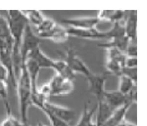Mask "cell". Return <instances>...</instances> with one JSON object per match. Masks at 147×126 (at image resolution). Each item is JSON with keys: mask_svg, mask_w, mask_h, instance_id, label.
Instances as JSON below:
<instances>
[{"mask_svg": "<svg viewBox=\"0 0 147 126\" xmlns=\"http://www.w3.org/2000/svg\"><path fill=\"white\" fill-rule=\"evenodd\" d=\"M69 35L80 38L97 40L108 39L106 32H100L96 28L90 29H78L69 27L67 29Z\"/></svg>", "mask_w": 147, "mask_h": 126, "instance_id": "obj_6", "label": "cell"}, {"mask_svg": "<svg viewBox=\"0 0 147 126\" xmlns=\"http://www.w3.org/2000/svg\"><path fill=\"white\" fill-rule=\"evenodd\" d=\"M43 108H45L55 116L67 123L70 122L75 118V112L74 110L65 107L49 102L48 101L46 102L44 106L40 110Z\"/></svg>", "mask_w": 147, "mask_h": 126, "instance_id": "obj_5", "label": "cell"}, {"mask_svg": "<svg viewBox=\"0 0 147 126\" xmlns=\"http://www.w3.org/2000/svg\"><path fill=\"white\" fill-rule=\"evenodd\" d=\"M132 105V103H127L123 106L114 111L112 115L102 126H118L125 119V115Z\"/></svg>", "mask_w": 147, "mask_h": 126, "instance_id": "obj_11", "label": "cell"}, {"mask_svg": "<svg viewBox=\"0 0 147 126\" xmlns=\"http://www.w3.org/2000/svg\"><path fill=\"white\" fill-rule=\"evenodd\" d=\"M17 119L11 114L7 115L6 118L3 120L0 126H16V121Z\"/></svg>", "mask_w": 147, "mask_h": 126, "instance_id": "obj_29", "label": "cell"}, {"mask_svg": "<svg viewBox=\"0 0 147 126\" xmlns=\"http://www.w3.org/2000/svg\"><path fill=\"white\" fill-rule=\"evenodd\" d=\"M110 41L105 43L100 44L98 46L105 49L116 48L125 53L126 50L130 42L129 39L126 35L124 36L117 37L110 39Z\"/></svg>", "mask_w": 147, "mask_h": 126, "instance_id": "obj_14", "label": "cell"}, {"mask_svg": "<svg viewBox=\"0 0 147 126\" xmlns=\"http://www.w3.org/2000/svg\"><path fill=\"white\" fill-rule=\"evenodd\" d=\"M64 61L75 73L82 74L86 78L92 73L84 61L72 49L67 50Z\"/></svg>", "mask_w": 147, "mask_h": 126, "instance_id": "obj_4", "label": "cell"}, {"mask_svg": "<svg viewBox=\"0 0 147 126\" xmlns=\"http://www.w3.org/2000/svg\"><path fill=\"white\" fill-rule=\"evenodd\" d=\"M57 24L54 20L46 18L42 23L37 27L38 36L40 38L42 35L48 33L54 28Z\"/></svg>", "mask_w": 147, "mask_h": 126, "instance_id": "obj_22", "label": "cell"}, {"mask_svg": "<svg viewBox=\"0 0 147 126\" xmlns=\"http://www.w3.org/2000/svg\"><path fill=\"white\" fill-rule=\"evenodd\" d=\"M120 125V126H137L134 123L125 119L124 120Z\"/></svg>", "mask_w": 147, "mask_h": 126, "instance_id": "obj_31", "label": "cell"}, {"mask_svg": "<svg viewBox=\"0 0 147 126\" xmlns=\"http://www.w3.org/2000/svg\"><path fill=\"white\" fill-rule=\"evenodd\" d=\"M104 98L106 102L113 111L123 106L127 103L126 95L118 90L106 91L104 92Z\"/></svg>", "mask_w": 147, "mask_h": 126, "instance_id": "obj_9", "label": "cell"}, {"mask_svg": "<svg viewBox=\"0 0 147 126\" xmlns=\"http://www.w3.org/2000/svg\"><path fill=\"white\" fill-rule=\"evenodd\" d=\"M97 105L92 108L89 109L87 105H85L84 110L79 119L78 122L75 126H89L94 122L93 120L94 115L96 112Z\"/></svg>", "mask_w": 147, "mask_h": 126, "instance_id": "obj_19", "label": "cell"}, {"mask_svg": "<svg viewBox=\"0 0 147 126\" xmlns=\"http://www.w3.org/2000/svg\"><path fill=\"white\" fill-rule=\"evenodd\" d=\"M122 74L124 75L132 80L136 83L137 81V67L127 68L124 66L122 68Z\"/></svg>", "mask_w": 147, "mask_h": 126, "instance_id": "obj_27", "label": "cell"}, {"mask_svg": "<svg viewBox=\"0 0 147 126\" xmlns=\"http://www.w3.org/2000/svg\"><path fill=\"white\" fill-rule=\"evenodd\" d=\"M89 91L97 98V101L104 99L105 85L107 74L92 73L87 77Z\"/></svg>", "mask_w": 147, "mask_h": 126, "instance_id": "obj_3", "label": "cell"}, {"mask_svg": "<svg viewBox=\"0 0 147 126\" xmlns=\"http://www.w3.org/2000/svg\"><path fill=\"white\" fill-rule=\"evenodd\" d=\"M69 35L67 33V29L57 24L54 28L46 33L42 35L40 38L49 39L55 42H63L68 39Z\"/></svg>", "mask_w": 147, "mask_h": 126, "instance_id": "obj_15", "label": "cell"}, {"mask_svg": "<svg viewBox=\"0 0 147 126\" xmlns=\"http://www.w3.org/2000/svg\"><path fill=\"white\" fill-rule=\"evenodd\" d=\"M106 66L110 73L119 77L122 75V68L123 66L118 62L107 59Z\"/></svg>", "mask_w": 147, "mask_h": 126, "instance_id": "obj_25", "label": "cell"}, {"mask_svg": "<svg viewBox=\"0 0 147 126\" xmlns=\"http://www.w3.org/2000/svg\"><path fill=\"white\" fill-rule=\"evenodd\" d=\"M16 126H31L29 124L28 122L27 123H25V122H23L21 120H16Z\"/></svg>", "mask_w": 147, "mask_h": 126, "instance_id": "obj_32", "label": "cell"}, {"mask_svg": "<svg viewBox=\"0 0 147 126\" xmlns=\"http://www.w3.org/2000/svg\"><path fill=\"white\" fill-rule=\"evenodd\" d=\"M124 23L125 35L130 41L137 42V11L130 10L127 14Z\"/></svg>", "mask_w": 147, "mask_h": 126, "instance_id": "obj_10", "label": "cell"}, {"mask_svg": "<svg viewBox=\"0 0 147 126\" xmlns=\"http://www.w3.org/2000/svg\"><path fill=\"white\" fill-rule=\"evenodd\" d=\"M127 14L125 10H101L99 12L98 18L99 20L116 23L122 22Z\"/></svg>", "mask_w": 147, "mask_h": 126, "instance_id": "obj_16", "label": "cell"}, {"mask_svg": "<svg viewBox=\"0 0 147 126\" xmlns=\"http://www.w3.org/2000/svg\"><path fill=\"white\" fill-rule=\"evenodd\" d=\"M107 59L118 62L124 67L125 59L127 58L125 53L115 48H109L107 49Z\"/></svg>", "mask_w": 147, "mask_h": 126, "instance_id": "obj_23", "label": "cell"}, {"mask_svg": "<svg viewBox=\"0 0 147 126\" xmlns=\"http://www.w3.org/2000/svg\"><path fill=\"white\" fill-rule=\"evenodd\" d=\"M41 110L48 117L52 126H70L68 123L61 119L55 116L52 113L46 110L45 108H42Z\"/></svg>", "mask_w": 147, "mask_h": 126, "instance_id": "obj_24", "label": "cell"}, {"mask_svg": "<svg viewBox=\"0 0 147 126\" xmlns=\"http://www.w3.org/2000/svg\"><path fill=\"white\" fill-rule=\"evenodd\" d=\"M25 14L29 23H32L36 25V27H38L46 18L43 14L38 10H28L27 11L26 13Z\"/></svg>", "mask_w": 147, "mask_h": 126, "instance_id": "obj_21", "label": "cell"}, {"mask_svg": "<svg viewBox=\"0 0 147 126\" xmlns=\"http://www.w3.org/2000/svg\"><path fill=\"white\" fill-rule=\"evenodd\" d=\"M27 58L34 60L41 68H52L53 69L55 61L47 56L39 47L32 50L27 55Z\"/></svg>", "mask_w": 147, "mask_h": 126, "instance_id": "obj_8", "label": "cell"}, {"mask_svg": "<svg viewBox=\"0 0 147 126\" xmlns=\"http://www.w3.org/2000/svg\"><path fill=\"white\" fill-rule=\"evenodd\" d=\"M37 126H47V125L45 124H44L43 123H42L41 122H39L38 123L37 125Z\"/></svg>", "mask_w": 147, "mask_h": 126, "instance_id": "obj_33", "label": "cell"}, {"mask_svg": "<svg viewBox=\"0 0 147 126\" xmlns=\"http://www.w3.org/2000/svg\"><path fill=\"white\" fill-rule=\"evenodd\" d=\"M57 72V74L60 75L63 78L73 81L75 76V73L70 68L65 61H55L54 68Z\"/></svg>", "mask_w": 147, "mask_h": 126, "instance_id": "obj_17", "label": "cell"}, {"mask_svg": "<svg viewBox=\"0 0 147 126\" xmlns=\"http://www.w3.org/2000/svg\"><path fill=\"white\" fill-rule=\"evenodd\" d=\"M125 55L127 57H137V42L130 41L127 46L125 52Z\"/></svg>", "mask_w": 147, "mask_h": 126, "instance_id": "obj_28", "label": "cell"}, {"mask_svg": "<svg viewBox=\"0 0 147 126\" xmlns=\"http://www.w3.org/2000/svg\"><path fill=\"white\" fill-rule=\"evenodd\" d=\"M124 66L127 68H136L137 67V57H127L125 59Z\"/></svg>", "mask_w": 147, "mask_h": 126, "instance_id": "obj_30", "label": "cell"}, {"mask_svg": "<svg viewBox=\"0 0 147 126\" xmlns=\"http://www.w3.org/2000/svg\"><path fill=\"white\" fill-rule=\"evenodd\" d=\"M100 22V20L97 17L64 19L61 21L62 23L67 24L69 27L78 29L96 28Z\"/></svg>", "mask_w": 147, "mask_h": 126, "instance_id": "obj_7", "label": "cell"}, {"mask_svg": "<svg viewBox=\"0 0 147 126\" xmlns=\"http://www.w3.org/2000/svg\"><path fill=\"white\" fill-rule=\"evenodd\" d=\"M25 64L32 83V95H35L38 93V88L37 86V81L40 68L34 60L30 58L26 59Z\"/></svg>", "mask_w": 147, "mask_h": 126, "instance_id": "obj_13", "label": "cell"}, {"mask_svg": "<svg viewBox=\"0 0 147 126\" xmlns=\"http://www.w3.org/2000/svg\"><path fill=\"white\" fill-rule=\"evenodd\" d=\"M7 84L5 82L0 80V98L3 100L5 102L7 114L11 113V110L9 103L7 101L8 98V90H7Z\"/></svg>", "mask_w": 147, "mask_h": 126, "instance_id": "obj_26", "label": "cell"}, {"mask_svg": "<svg viewBox=\"0 0 147 126\" xmlns=\"http://www.w3.org/2000/svg\"><path fill=\"white\" fill-rule=\"evenodd\" d=\"M0 41L6 43L13 44L10 27L7 19L0 15Z\"/></svg>", "mask_w": 147, "mask_h": 126, "instance_id": "obj_18", "label": "cell"}, {"mask_svg": "<svg viewBox=\"0 0 147 126\" xmlns=\"http://www.w3.org/2000/svg\"><path fill=\"white\" fill-rule=\"evenodd\" d=\"M25 61L22 60L20 73L16 83L18 98L20 120L28 122V111L32 105V87L30 77L26 66Z\"/></svg>", "mask_w": 147, "mask_h": 126, "instance_id": "obj_1", "label": "cell"}, {"mask_svg": "<svg viewBox=\"0 0 147 126\" xmlns=\"http://www.w3.org/2000/svg\"><path fill=\"white\" fill-rule=\"evenodd\" d=\"M119 85L118 90L124 95H127L137 86V83L126 76L122 74L119 76Z\"/></svg>", "mask_w": 147, "mask_h": 126, "instance_id": "obj_20", "label": "cell"}, {"mask_svg": "<svg viewBox=\"0 0 147 126\" xmlns=\"http://www.w3.org/2000/svg\"><path fill=\"white\" fill-rule=\"evenodd\" d=\"M49 85L52 96L69 94L74 90L73 81L63 78L57 74L51 80Z\"/></svg>", "mask_w": 147, "mask_h": 126, "instance_id": "obj_2", "label": "cell"}, {"mask_svg": "<svg viewBox=\"0 0 147 126\" xmlns=\"http://www.w3.org/2000/svg\"><path fill=\"white\" fill-rule=\"evenodd\" d=\"M97 101V116L95 123L97 126H102L112 115L113 111L109 106L104 98Z\"/></svg>", "mask_w": 147, "mask_h": 126, "instance_id": "obj_12", "label": "cell"}]
</instances>
